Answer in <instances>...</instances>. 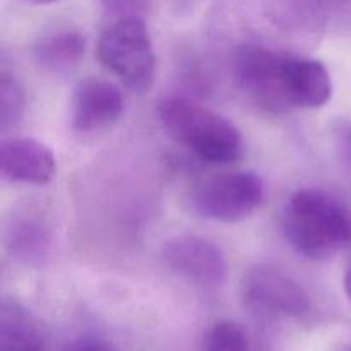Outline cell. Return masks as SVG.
Returning a JSON list of instances; mask_svg holds the SVG:
<instances>
[{"instance_id":"obj_1","label":"cell","mask_w":351,"mask_h":351,"mask_svg":"<svg viewBox=\"0 0 351 351\" xmlns=\"http://www.w3.org/2000/svg\"><path fill=\"white\" fill-rule=\"evenodd\" d=\"M283 232L300 256L329 259L351 242V213L322 189H302L285 209Z\"/></svg>"},{"instance_id":"obj_2","label":"cell","mask_w":351,"mask_h":351,"mask_svg":"<svg viewBox=\"0 0 351 351\" xmlns=\"http://www.w3.org/2000/svg\"><path fill=\"white\" fill-rule=\"evenodd\" d=\"M158 119L168 136L208 165H230L242 158L240 130L225 117L187 98H165Z\"/></svg>"},{"instance_id":"obj_3","label":"cell","mask_w":351,"mask_h":351,"mask_svg":"<svg viewBox=\"0 0 351 351\" xmlns=\"http://www.w3.org/2000/svg\"><path fill=\"white\" fill-rule=\"evenodd\" d=\"M96 55L129 89L146 93L156 75V57L144 17L129 16L113 21L101 33Z\"/></svg>"},{"instance_id":"obj_4","label":"cell","mask_w":351,"mask_h":351,"mask_svg":"<svg viewBox=\"0 0 351 351\" xmlns=\"http://www.w3.org/2000/svg\"><path fill=\"white\" fill-rule=\"evenodd\" d=\"M290 55L257 41L235 48L232 72L235 84L259 108L273 113L291 110L287 93V64Z\"/></svg>"},{"instance_id":"obj_5","label":"cell","mask_w":351,"mask_h":351,"mask_svg":"<svg viewBox=\"0 0 351 351\" xmlns=\"http://www.w3.org/2000/svg\"><path fill=\"white\" fill-rule=\"evenodd\" d=\"M264 201V184L252 171L219 173L199 182L191 194L192 209L211 221L239 223Z\"/></svg>"},{"instance_id":"obj_6","label":"cell","mask_w":351,"mask_h":351,"mask_svg":"<svg viewBox=\"0 0 351 351\" xmlns=\"http://www.w3.org/2000/svg\"><path fill=\"white\" fill-rule=\"evenodd\" d=\"M245 305L263 317L297 319L311 311V297L295 280L271 266H257L243 276Z\"/></svg>"},{"instance_id":"obj_7","label":"cell","mask_w":351,"mask_h":351,"mask_svg":"<svg viewBox=\"0 0 351 351\" xmlns=\"http://www.w3.org/2000/svg\"><path fill=\"white\" fill-rule=\"evenodd\" d=\"M161 259L168 269L199 287H219L228 274L223 250L201 237L178 235L167 240L161 247Z\"/></svg>"},{"instance_id":"obj_8","label":"cell","mask_w":351,"mask_h":351,"mask_svg":"<svg viewBox=\"0 0 351 351\" xmlns=\"http://www.w3.org/2000/svg\"><path fill=\"white\" fill-rule=\"evenodd\" d=\"M123 113V95L117 84L88 77L79 82L72 96V129L96 134L110 129Z\"/></svg>"},{"instance_id":"obj_9","label":"cell","mask_w":351,"mask_h":351,"mask_svg":"<svg viewBox=\"0 0 351 351\" xmlns=\"http://www.w3.org/2000/svg\"><path fill=\"white\" fill-rule=\"evenodd\" d=\"M0 171L5 180L24 185H47L53 180L57 163L50 147L33 137H3Z\"/></svg>"},{"instance_id":"obj_10","label":"cell","mask_w":351,"mask_h":351,"mask_svg":"<svg viewBox=\"0 0 351 351\" xmlns=\"http://www.w3.org/2000/svg\"><path fill=\"white\" fill-rule=\"evenodd\" d=\"M3 245L9 256L26 266H41L51 254L53 237L47 219L34 209H21L3 228Z\"/></svg>"},{"instance_id":"obj_11","label":"cell","mask_w":351,"mask_h":351,"mask_svg":"<svg viewBox=\"0 0 351 351\" xmlns=\"http://www.w3.org/2000/svg\"><path fill=\"white\" fill-rule=\"evenodd\" d=\"M287 93L291 108H321L332 96L331 74L322 62L290 55Z\"/></svg>"},{"instance_id":"obj_12","label":"cell","mask_w":351,"mask_h":351,"mask_svg":"<svg viewBox=\"0 0 351 351\" xmlns=\"http://www.w3.org/2000/svg\"><path fill=\"white\" fill-rule=\"evenodd\" d=\"M86 40L75 31H57L40 38L33 48L36 64L51 74H69L84 57Z\"/></svg>"},{"instance_id":"obj_13","label":"cell","mask_w":351,"mask_h":351,"mask_svg":"<svg viewBox=\"0 0 351 351\" xmlns=\"http://www.w3.org/2000/svg\"><path fill=\"white\" fill-rule=\"evenodd\" d=\"M45 339L36 319L17 302L0 308V351H43Z\"/></svg>"},{"instance_id":"obj_14","label":"cell","mask_w":351,"mask_h":351,"mask_svg":"<svg viewBox=\"0 0 351 351\" xmlns=\"http://www.w3.org/2000/svg\"><path fill=\"white\" fill-rule=\"evenodd\" d=\"M26 95L21 82L9 72L0 74V129L7 132L23 120Z\"/></svg>"},{"instance_id":"obj_15","label":"cell","mask_w":351,"mask_h":351,"mask_svg":"<svg viewBox=\"0 0 351 351\" xmlns=\"http://www.w3.org/2000/svg\"><path fill=\"white\" fill-rule=\"evenodd\" d=\"M204 351H249V339L240 324L219 321L208 331Z\"/></svg>"},{"instance_id":"obj_16","label":"cell","mask_w":351,"mask_h":351,"mask_svg":"<svg viewBox=\"0 0 351 351\" xmlns=\"http://www.w3.org/2000/svg\"><path fill=\"white\" fill-rule=\"evenodd\" d=\"M324 31L351 29V0H312Z\"/></svg>"},{"instance_id":"obj_17","label":"cell","mask_w":351,"mask_h":351,"mask_svg":"<svg viewBox=\"0 0 351 351\" xmlns=\"http://www.w3.org/2000/svg\"><path fill=\"white\" fill-rule=\"evenodd\" d=\"M103 9L115 19L129 16L144 17L147 10V0H99Z\"/></svg>"},{"instance_id":"obj_18","label":"cell","mask_w":351,"mask_h":351,"mask_svg":"<svg viewBox=\"0 0 351 351\" xmlns=\"http://www.w3.org/2000/svg\"><path fill=\"white\" fill-rule=\"evenodd\" d=\"M65 351H115V348L110 343L103 341V339L84 338L72 343Z\"/></svg>"},{"instance_id":"obj_19","label":"cell","mask_w":351,"mask_h":351,"mask_svg":"<svg viewBox=\"0 0 351 351\" xmlns=\"http://www.w3.org/2000/svg\"><path fill=\"white\" fill-rule=\"evenodd\" d=\"M338 146L343 158L351 165V123H346L338 130Z\"/></svg>"},{"instance_id":"obj_20","label":"cell","mask_w":351,"mask_h":351,"mask_svg":"<svg viewBox=\"0 0 351 351\" xmlns=\"http://www.w3.org/2000/svg\"><path fill=\"white\" fill-rule=\"evenodd\" d=\"M345 291H346V297H348V300L351 302V264L348 269H346V274H345Z\"/></svg>"},{"instance_id":"obj_21","label":"cell","mask_w":351,"mask_h":351,"mask_svg":"<svg viewBox=\"0 0 351 351\" xmlns=\"http://www.w3.org/2000/svg\"><path fill=\"white\" fill-rule=\"evenodd\" d=\"M27 2L34 3V5H48V3L58 2V0H27Z\"/></svg>"},{"instance_id":"obj_22","label":"cell","mask_w":351,"mask_h":351,"mask_svg":"<svg viewBox=\"0 0 351 351\" xmlns=\"http://www.w3.org/2000/svg\"><path fill=\"white\" fill-rule=\"evenodd\" d=\"M345 351H351V345H350V346H348V348H346Z\"/></svg>"}]
</instances>
